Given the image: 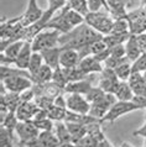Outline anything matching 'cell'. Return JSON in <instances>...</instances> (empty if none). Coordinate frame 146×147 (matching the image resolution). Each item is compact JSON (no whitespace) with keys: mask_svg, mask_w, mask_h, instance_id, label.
I'll use <instances>...</instances> for the list:
<instances>
[{"mask_svg":"<svg viewBox=\"0 0 146 147\" xmlns=\"http://www.w3.org/2000/svg\"><path fill=\"white\" fill-rule=\"evenodd\" d=\"M104 36L97 32L86 22L82 25L74 27L72 31L67 34H62L59 37L58 45L62 48H71V50L78 51L87 45L95 42V41L103 40Z\"/></svg>","mask_w":146,"mask_h":147,"instance_id":"1","label":"cell"},{"mask_svg":"<svg viewBox=\"0 0 146 147\" xmlns=\"http://www.w3.org/2000/svg\"><path fill=\"white\" fill-rule=\"evenodd\" d=\"M114 21L115 20L112 18L110 14L102 13V11L88 13L86 15V24L87 25H89L92 28H94L97 32H99V34L103 35V36L112 34Z\"/></svg>","mask_w":146,"mask_h":147,"instance_id":"2","label":"cell"},{"mask_svg":"<svg viewBox=\"0 0 146 147\" xmlns=\"http://www.w3.org/2000/svg\"><path fill=\"white\" fill-rule=\"evenodd\" d=\"M61 32L57 30H43L39 35H36V37L31 41V46L34 52H42L47 48H52L56 46H59L58 41L61 37Z\"/></svg>","mask_w":146,"mask_h":147,"instance_id":"3","label":"cell"},{"mask_svg":"<svg viewBox=\"0 0 146 147\" xmlns=\"http://www.w3.org/2000/svg\"><path fill=\"white\" fill-rule=\"evenodd\" d=\"M136 110H141L140 107H137L135 103L132 101H120L118 100L116 103L110 108V110L107 113V115L100 121L103 122H109V124H113L118 119H120L121 116L126 115V114H130L132 111H136Z\"/></svg>","mask_w":146,"mask_h":147,"instance_id":"4","label":"cell"},{"mask_svg":"<svg viewBox=\"0 0 146 147\" xmlns=\"http://www.w3.org/2000/svg\"><path fill=\"white\" fill-rule=\"evenodd\" d=\"M1 84L5 87L7 92L11 93H22L34 87V82L31 78L25 76H13L7 77L5 79H1Z\"/></svg>","mask_w":146,"mask_h":147,"instance_id":"5","label":"cell"},{"mask_svg":"<svg viewBox=\"0 0 146 147\" xmlns=\"http://www.w3.org/2000/svg\"><path fill=\"white\" fill-rule=\"evenodd\" d=\"M40 130L36 127V125L34 124V121H19L18 126H16L15 134L19 137V146L22 147L27 141L34 140V138L39 137Z\"/></svg>","mask_w":146,"mask_h":147,"instance_id":"6","label":"cell"},{"mask_svg":"<svg viewBox=\"0 0 146 147\" xmlns=\"http://www.w3.org/2000/svg\"><path fill=\"white\" fill-rule=\"evenodd\" d=\"M116 98L114 94L107 93L103 99L97 101L94 104H91V110H89V115L97 117L98 120H102L107 115V113L110 110V108L116 103Z\"/></svg>","mask_w":146,"mask_h":147,"instance_id":"7","label":"cell"},{"mask_svg":"<svg viewBox=\"0 0 146 147\" xmlns=\"http://www.w3.org/2000/svg\"><path fill=\"white\" fill-rule=\"evenodd\" d=\"M66 101H67V109L70 111L78 114H89L91 103L82 94H68L66 96Z\"/></svg>","mask_w":146,"mask_h":147,"instance_id":"8","label":"cell"},{"mask_svg":"<svg viewBox=\"0 0 146 147\" xmlns=\"http://www.w3.org/2000/svg\"><path fill=\"white\" fill-rule=\"evenodd\" d=\"M45 10H42L41 7H39L36 0H29L27 3V9L20 18H21V24L25 27L32 25V24L37 22L43 16Z\"/></svg>","mask_w":146,"mask_h":147,"instance_id":"9","label":"cell"},{"mask_svg":"<svg viewBox=\"0 0 146 147\" xmlns=\"http://www.w3.org/2000/svg\"><path fill=\"white\" fill-rule=\"evenodd\" d=\"M119 78L116 77L115 74V71L114 69H110V68H105L103 69V72L100 73V78L98 82V87L102 88L105 93H112L114 94V90L116 88L118 83H119Z\"/></svg>","mask_w":146,"mask_h":147,"instance_id":"10","label":"cell"},{"mask_svg":"<svg viewBox=\"0 0 146 147\" xmlns=\"http://www.w3.org/2000/svg\"><path fill=\"white\" fill-rule=\"evenodd\" d=\"M37 110H39V107L35 104V101H24V103L19 105L15 114L19 121H30V120H34Z\"/></svg>","mask_w":146,"mask_h":147,"instance_id":"11","label":"cell"},{"mask_svg":"<svg viewBox=\"0 0 146 147\" xmlns=\"http://www.w3.org/2000/svg\"><path fill=\"white\" fill-rule=\"evenodd\" d=\"M93 76L88 77L87 79L83 80H78V82H71L66 85L64 88V93L68 94H82V95H86V94L91 90V88L93 87Z\"/></svg>","mask_w":146,"mask_h":147,"instance_id":"12","label":"cell"},{"mask_svg":"<svg viewBox=\"0 0 146 147\" xmlns=\"http://www.w3.org/2000/svg\"><path fill=\"white\" fill-rule=\"evenodd\" d=\"M79 62H80V57H79L78 51L71 50V48H62L61 57H59L61 67L62 68H74V67H78Z\"/></svg>","mask_w":146,"mask_h":147,"instance_id":"13","label":"cell"},{"mask_svg":"<svg viewBox=\"0 0 146 147\" xmlns=\"http://www.w3.org/2000/svg\"><path fill=\"white\" fill-rule=\"evenodd\" d=\"M78 67L86 73L87 76H93L94 73H102L104 66L102 62H99L94 56H88L86 58H82L78 64Z\"/></svg>","mask_w":146,"mask_h":147,"instance_id":"14","label":"cell"},{"mask_svg":"<svg viewBox=\"0 0 146 147\" xmlns=\"http://www.w3.org/2000/svg\"><path fill=\"white\" fill-rule=\"evenodd\" d=\"M32 53H34V50H32L31 42L30 41H25V45H24L22 50L20 51L19 56L16 57V59H15L14 67L19 68V69H24V71H27Z\"/></svg>","mask_w":146,"mask_h":147,"instance_id":"15","label":"cell"},{"mask_svg":"<svg viewBox=\"0 0 146 147\" xmlns=\"http://www.w3.org/2000/svg\"><path fill=\"white\" fill-rule=\"evenodd\" d=\"M61 52H62V48L59 46L52 47V48H47L41 52L42 58L45 64L50 66L52 69H57L61 67L59 64V57H61Z\"/></svg>","mask_w":146,"mask_h":147,"instance_id":"16","label":"cell"},{"mask_svg":"<svg viewBox=\"0 0 146 147\" xmlns=\"http://www.w3.org/2000/svg\"><path fill=\"white\" fill-rule=\"evenodd\" d=\"M125 51H126V57L130 62H135L139 57L144 53L143 48L140 47L139 42H137L136 35H131L125 42Z\"/></svg>","mask_w":146,"mask_h":147,"instance_id":"17","label":"cell"},{"mask_svg":"<svg viewBox=\"0 0 146 147\" xmlns=\"http://www.w3.org/2000/svg\"><path fill=\"white\" fill-rule=\"evenodd\" d=\"M114 95L116 98V100H120V101H131L132 98H134V90L131 89L129 82H123L120 80L118 83L115 90H114Z\"/></svg>","mask_w":146,"mask_h":147,"instance_id":"18","label":"cell"},{"mask_svg":"<svg viewBox=\"0 0 146 147\" xmlns=\"http://www.w3.org/2000/svg\"><path fill=\"white\" fill-rule=\"evenodd\" d=\"M52 78H53V69L43 63L42 67L32 76V82L34 84H45L52 82Z\"/></svg>","mask_w":146,"mask_h":147,"instance_id":"19","label":"cell"},{"mask_svg":"<svg viewBox=\"0 0 146 147\" xmlns=\"http://www.w3.org/2000/svg\"><path fill=\"white\" fill-rule=\"evenodd\" d=\"M1 104L9 109L10 113H15L19 105L21 104V99H20V94L18 93H11L5 92L1 93Z\"/></svg>","mask_w":146,"mask_h":147,"instance_id":"20","label":"cell"},{"mask_svg":"<svg viewBox=\"0 0 146 147\" xmlns=\"http://www.w3.org/2000/svg\"><path fill=\"white\" fill-rule=\"evenodd\" d=\"M53 132L56 134V136H57L61 146L64 145V144H71V142H73L72 136H71L70 131H68V127H67V125H66V122H64V121L55 122V130H53Z\"/></svg>","mask_w":146,"mask_h":147,"instance_id":"21","label":"cell"},{"mask_svg":"<svg viewBox=\"0 0 146 147\" xmlns=\"http://www.w3.org/2000/svg\"><path fill=\"white\" fill-rule=\"evenodd\" d=\"M73 142H78L87 135V125L76 124V122H66Z\"/></svg>","mask_w":146,"mask_h":147,"instance_id":"22","label":"cell"},{"mask_svg":"<svg viewBox=\"0 0 146 147\" xmlns=\"http://www.w3.org/2000/svg\"><path fill=\"white\" fill-rule=\"evenodd\" d=\"M41 147H59L61 144L53 131H41L39 135Z\"/></svg>","mask_w":146,"mask_h":147,"instance_id":"23","label":"cell"},{"mask_svg":"<svg viewBox=\"0 0 146 147\" xmlns=\"http://www.w3.org/2000/svg\"><path fill=\"white\" fill-rule=\"evenodd\" d=\"M131 36V34H109L103 37V41L105 42L108 48H112L118 45H124L128 41V38Z\"/></svg>","mask_w":146,"mask_h":147,"instance_id":"24","label":"cell"},{"mask_svg":"<svg viewBox=\"0 0 146 147\" xmlns=\"http://www.w3.org/2000/svg\"><path fill=\"white\" fill-rule=\"evenodd\" d=\"M24 45H25V41H22V40L14 41V42H11L3 52H0V53H3L5 57L10 58L11 61H14V64H15V59H16V57L19 56L20 51L22 50Z\"/></svg>","mask_w":146,"mask_h":147,"instance_id":"25","label":"cell"},{"mask_svg":"<svg viewBox=\"0 0 146 147\" xmlns=\"http://www.w3.org/2000/svg\"><path fill=\"white\" fill-rule=\"evenodd\" d=\"M63 69H64V73H66V77H67V79H68V83H71V82L83 80V79H87L88 77H91V76H87L79 67L63 68Z\"/></svg>","mask_w":146,"mask_h":147,"instance_id":"26","label":"cell"},{"mask_svg":"<svg viewBox=\"0 0 146 147\" xmlns=\"http://www.w3.org/2000/svg\"><path fill=\"white\" fill-rule=\"evenodd\" d=\"M115 74L119 78V80L128 82L130 78L131 73H132V63L131 62H125L123 64H120L119 67H116L115 69Z\"/></svg>","mask_w":146,"mask_h":147,"instance_id":"27","label":"cell"},{"mask_svg":"<svg viewBox=\"0 0 146 147\" xmlns=\"http://www.w3.org/2000/svg\"><path fill=\"white\" fill-rule=\"evenodd\" d=\"M43 63H45V62H43V58H42L41 52H34V53H32V56H31L30 63H29V68H27V71H29V73L31 74V77L34 76L35 73L42 67Z\"/></svg>","mask_w":146,"mask_h":147,"instance_id":"28","label":"cell"},{"mask_svg":"<svg viewBox=\"0 0 146 147\" xmlns=\"http://www.w3.org/2000/svg\"><path fill=\"white\" fill-rule=\"evenodd\" d=\"M67 110L66 108H61L57 105H53L50 110H48V117L55 121V122H59V121H64L66 120V115H67Z\"/></svg>","mask_w":146,"mask_h":147,"instance_id":"29","label":"cell"},{"mask_svg":"<svg viewBox=\"0 0 146 147\" xmlns=\"http://www.w3.org/2000/svg\"><path fill=\"white\" fill-rule=\"evenodd\" d=\"M67 5L71 7L72 10L77 11V13L82 14L84 18L89 13L88 9V0H68Z\"/></svg>","mask_w":146,"mask_h":147,"instance_id":"30","label":"cell"},{"mask_svg":"<svg viewBox=\"0 0 146 147\" xmlns=\"http://www.w3.org/2000/svg\"><path fill=\"white\" fill-rule=\"evenodd\" d=\"M129 32H130V25L128 19H116L113 25L112 34H129Z\"/></svg>","mask_w":146,"mask_h":147,"instance_id":"31","label":"cell"},{"mask_svg":"<svg viewBox=\"0 0 146 147\" xmlns=\"http://www.w3.org/2000/svg\"><path fill=\"white\" fill-rule=\"evenodd\" d=\"M105 94H107V93H105L102 88H99V87H92L91 90H89L84 96H86V99L91 104H94V103H97V101H99L100 99H103Z\"/></svg>","mask_w":146,"mask_h":147,"instance_id":"32","label":"cell"},{"mask_svg":"<svg viewBox=\"0 0 146 147\" xmlns=\"http://www.w3.org/2000/svg\"><path fill=\"white\" fill-rule=\"evenodd\" d=\"M52 82L61 88H63V89L66 88V85L68 84V79L66 77V73H64V69L62 67L53 69V78H52Z\"/></svg>","mask_w":146,"mask_h":147,"instance_id":"33","label":"cell"},{"mask_svg":"<svg viewBox=\"0 0 146 147\" xmlns=\"http://www.w3.org/2000/svg\"><path fill=\"white\" fill-rule=\"evenodd\" d=\"M35 104L39 107V109L42 110H50L55 105V99H52L50 96H45V95H37L35 98Z\"/></svg>","mask_w":146,"mask_h":147,"instance_id":"34","label":"cell"},{"mask_svg":"<svg viewBox=\"0 0 146 147\" xmlns=\"http://www.w3.org/2000/svg\"><path fill=\"white\" fill-rule=\"evenodd\" d=\"M32 121H34V124L40 131H53L55 130V121H52L50 117H46V119L42 120H32Z\"/></svg>","mask_w":146,"mask_h":147,"instance_id":"35","label":"cell"},{"mask_svg":"<svg viewBox=\"0 0 146 147\" xmlns=\"http://www.w3.org/2000/svg\"><path fill=\"white\" fill-rule=\"evenodd\" d=\"M15 137L11 136L6 129L1 127L0 130V147H14Z\"/></svg>","mask_w":146,"mask_h":147,"instance_id":"36","label":"cell"},{"mask_svg":"<svg viewBox=\"0 0 146 147\" xmlns=\"http://www.w3.org/2000/svg\"><path fill=\"white\" fill-rule=\"evenodd\" d=\"M132 72H146V52H144L135 62H132Z\"/></svg>","mask_w":146,"mask_h":147,"instance_id":"37","label":"cell"},{"mask_svg":"<svg viewBox=\"0 0 146 147\" xmlns=\"http://www.w3.org/2000/svg\"><path fill=\"white\" fill-rule=\"evenodd\" d=\"M48 1V10H51L52 13H57V11H59L61 9H63L64 6L67 5L68 0H47Z\"/></svg>","mask_w":146,"mask_h":147,"instance_id":"38","label":"cell"},{"mask_svg":"<svg viewBox=\"0 0 146 147\" xmlns=\"http://www.w3.org/2000/svg\"><path fill=\"white\" fill-rule=\"evenodd\" d=\"M107 7V0H88V9L89 13H97L100 11V7Z\"/></svg>","mask_w":146,"mask_h":147,"instance_id":"39","label":"cell"},{"mask_svg":"<svg viewBox=\"0 0 146 147\" xmlns=\"http://www.w3.org/2000/svg\"><path fill=\"white\" fill-rule=\"evenodd\" d=\"M110 50V56L113 57H118V58H124L126 57V51H125V43L124 45H118V46H114Z\"/></svg>","mask_w":146,"mask_h":147,"instance_id":"40","label":"cell"},{"mask_svg":"<svg viewBox=\"0 0 146 147\" xmlns=\"http://www.w3.org/2000/svg\"><path fill=\"white\" fill-rule=\"evenodd\" d=\"M35 98H36V93L34 90V88H30L27 90L20 93V99H21V103L24 101H35Z\"/></svg>","mask_w":146,"mask_h":147,"instance_id":"41","label":"cell"},{"mask_svg":"<svg viewBox=\"0 0 146 147\" xmlns=\"http://www.w3.org/2000/svg\"><path fill=\"white\" fill-rule=\"evenodd\" d=\"M77 144H80V145H83L84 147H97V145H98V141L95 140L93 136H91V135H86L82 140L78 141Z\"/></svg>","mask_w":146,"mask_h":147,"instance_id":"42","label":"cell"},{"mask_svg":"<svg viewBox=\"0 0 146 147\" xmlns=\"http://www.w3.org/2000/svg\"><path fill=\"white\" fill-rule=\"evenodd\" d=\"M132 103H135L137 107H140L141 110H145L146 109V98L145 96H141V95H134L132 98Z\"/></svg>","mask_w":146,"mask_h":147,"instance_id":"43","label":"cell"},{"mask_svg":"<svg viewBox=\"0 0 146 147\" xmlns=\"http://www.w3.org/2000/svg\"><path fill=\"white\" fill-rule=\"evenodd\" d=\"M132 135L134 136H141V137H146V121L144 122V125H141L139 129L134 130L132 131Z\"/></svg>","mask_w":146,"mask_h":147,"instance_id":"44","label":"cell"},{"mask_svg":"<svg viewBox=\"0 0 146 147\" xmlns=\"http://www.w3.org/2000/svg\"><path fill=\"white\" fill-rule=\"evenodd\" d=\"M136 38H137V42H139L140 47L143 48V51L146 52V32L140 34V35H136Z\"/></svg>","mask_w":146,"mask_h":147,"instance_id":"45","label":"cell"},{"mask_svg":"<svg viewBox=\"0 0 146 147\" xmlns=\"http://www.w3.org/2000/svg\"><path fill=\"white\" fill-rule=\"evenodd\" d=\"M97 147H113V145L109 142V140L107 137L103 138V140L98 141V145H97Z\"/></svg>","mask_w":146,"mask_h":147,"instance_id":"46","label":"cell"},{"mask_svg":"<svg viewBox=\"0 0 146 147\" xmlns=\"http://www.w3.org/2000/svg\"><path fill=\"white\" fill-rule=\"evenodd\" d=\"M61 147H84V146L80 144H77V142H71V144H64Z\"/></svg>","mask_w":146,"mask_h":147,"instance_id":"47","label":"cell"},{"mask_svg":"<svg viewBox=\"0 0 146 147\" xmlns=\"http://www.w3.org/2000/svg\"><path fill=\"white\" fill-rule=\"evenodd\" d=\"M120 147H134V146L130 145V144H129V142H126V141H123V142L120 144Z\"/></svg>","mask_w":146,"mask_h":147,"instance_id":"48","label":"cell"},{"mask_svg":"<svg viewBox=\"0 0 146 147\" xmlns=\"http://www.w3.org/2000/svg\"><path fill=\"white\" fill-rule=\"evenodd\" d=\"M144 147H146V137L144 138Z\"/></svg>","mask_w":146,"mask_h":147,"instance_id":"49","label":"cell"},{"mask_svg":"<svg viewBox=\"0 0 146 147\" xmlns=\"http://www.w3.org/2000/svg\"><path fill=\"white\" fill-rule=\"evenodd\" d=\"M143 74H144V78H145V80H146V72H144Z\"/></svg>","mask_w":146,"mask_h":147,"instance_id":"50","label":"cell"},{"mask_svg":"<svg viewBox=\"0 0 146 147\" xmlns=\"http://www.w3.org/2000/svg\"><path fill=\"white\" fill-rule=\"evenodd\" d=\"M145 121H146V109H145Z\"/></svg>","mask_w":146,"mask_h":147,"instance_id":"51","label":"cell"}]
</instances>
